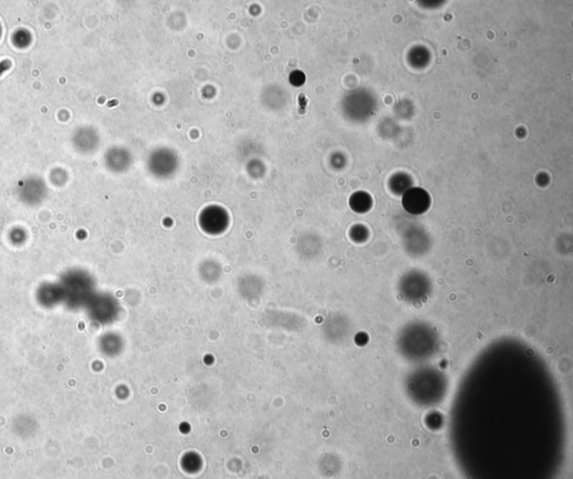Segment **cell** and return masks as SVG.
Wrapping results in <instances>:
<instances>
[{
	"mask_svg": "<svg viewBox=\"0 0 573 479\" xmlns=\"http://www.w3.org/2000/svg\"><path fill=\"white\" fill-rule=\"evenodd\" d=\"M428 205V196L426 192L421 190H411L404 196V206L411 213H420Z\"/></svg>",
	"mask_w": 573,
	"mask_h": 479,
	"instance_id": "obj_1",
	"label": "cell"
},
{
	"mask_svg": "<svg viewBox=\"0 0 573 479\" xmlns=\"http://www.w3.org/2000/svg\"><path fill=\"white\" fill-rule=\"evenodd\" d=\"M9 67H10V62H9L8 60H5V61L1 62V63H0V74L7 71Z\"/></svg>",
	"mask_w": 573,
	"mask_h": 479,
	"instance_id": "obj_2",
	"label": "cell"
}]
</instances>
